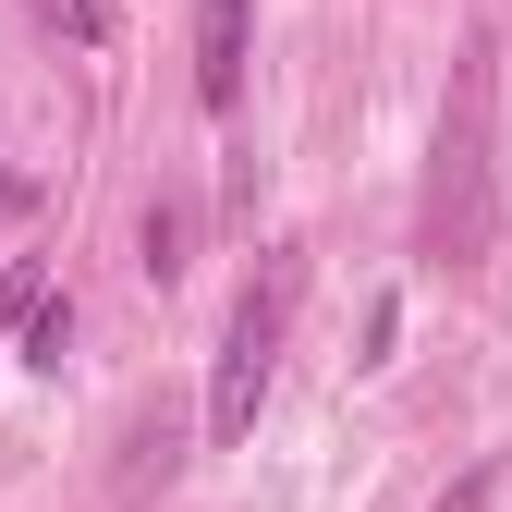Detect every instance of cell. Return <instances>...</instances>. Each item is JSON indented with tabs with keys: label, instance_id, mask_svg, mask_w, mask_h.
<instances>
[{
	"label": "cell",
	"instance_id": "cell-2",
	"mask_svg": "<svg viewBox=\"0 0 512 512\" xmlns=\"http://www.w3.org/2000/svg\"><path fill=\"white\" fill-rule=\"evenodd\" d=\"M293 293H305V256L269 244V269L244 281L232 305V330H220V378H208V439H244L256 403H269V378H281V330H293Z\"/></svg>",
	"mask_w": 512,
	"mask_h": 512
},
{
	"label": "cell",
	"instance_id": "cell-4",
	"mask_svg": "<svg viewBox=\"0 0 512 512\" xmlns=\"http://www.w3.org/2000/svg\"><path fill=\"white\" fill-rule=\"evenodd\" d=\"M135 256H147V281H183V208H147Z\"/></svg>",
	"mask_w": 512,
	"mask_h": 512
},
{
	"label": "cell",
	"instance_id": "cell-3",
	"mask_svg": "<svg viewBox=\"0 0 512 512\" xmlns=\"http://www.w3.org/2000/svg\"><path fill=\"white\" fill-rule=\"evenodd\" d=\"M196 98L208 110L244 98V0H196Z\"/></svg>",
	"mask_w": 512,
	"mask_h": 512
},
{
	"label": "cell",
	"instance_id": "cell-1",
	"mask_svg": "<svg viewBox=\"0 0 512 512\" xmlns=\"http://www.w3.org/2000/svg\"><path fill=\"white\" fill-rule=\"evenodd\" d=\"M488 244H500V37H464L452 98H439V147H427L415 256L427 269H476Z\"/></svg>",
	"mask_w": 512,
	"mask_h": 512
},
{
	"label": "cell",
	"instance_id": "cell-5",
	"mask_svg": "<svg viewBox=\"0 0 512 512\" xmlns=\"http://www.w3.org/2000/svg\"><path fill=\"white\" fill-rule=\"evenodd\" d=\"M61 330H74V305H25V354L61 366Z\"/></svg>",
	"mask_w": 512,
	"mask_h": 512
},
{
	"label": "cell",
	"instance_id": "cell-7",
	"mask_svg": "<svg viewBox=\"0 0 512 512\" xmlns=\"http://www.w3.org/2000/svg\"><path fill=\"white\" fill-rule=\"evenodd\" d=\"M25 305H37V269H13V281H0V330H13Z\"/></svg>",
	"mask_w": 512,
	"mask_h": 512
},
{
	"label": "cell",
	"instance_id": "cell-6",
	"mask_svg": "<svg viewBox=\"0 0 512 512\" xmlns=\"http://www.w3.org/2000/svg\"><path fill=\"white\" fill-rule=\"evenodd\" d=\"M37 13H49L61 37H98V0H37Z\"/></svg>",
	"mask_w": 512,
	"mask_h": 512
}]
</instances>
